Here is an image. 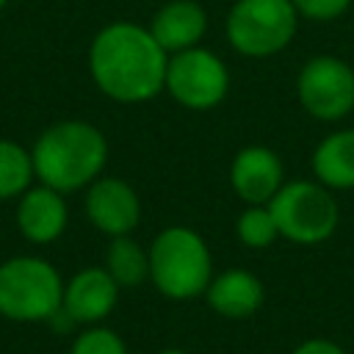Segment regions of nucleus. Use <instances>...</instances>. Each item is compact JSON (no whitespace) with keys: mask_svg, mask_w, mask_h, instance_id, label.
<instances>
[{"mask_svg":"<svg viewBox=\"0 0 354 354\" xmlns=\"http://www.w3.org/2000/svg\"><path fill=\"white\" fill-rule=\"evenodd\" d=\"M169 53L149 28L136 22H111L88 44V75L94 86L119 105L155 100L166 83Z\"/></svg>","mask_w":354,"mask_h":354,"instance_id":"obj_1","label":"nucleus"},{"mask_svg":"<svg viewBox=\"0 0 354 354\" xmlns=\"http://www.w3.org/2000/svg\"><path fill=\"white\" fill-rule=\"evenodd\" d=\"M36 183L75 194L88 188L108 163L105 133L86 119H61L39 133L30 147Z\"/></svg>","mask_w":354,"mask_h":354,"instance_id":"obj_2","label":"nucleus"},{"mask_svg":"<svg viewBox=\"0 0 354 354\" xmlns=\"http://www.w3.org/2000/svg\"><path fill=\"white\" fill-rule=\"evenodd\" d=\"M213 254L205 238L185 227H163L149 243V282L171 301H191L205 296L213 279Z\"/></svg>","mask_w":354,"mask_h":354,"instance_id":"obj_3","label":"nucleus"},{"mask_svg":"<svg viewBox=\"0 0 354 354\" xmlns=\"http://www.w3.org/2000/svg\"><path fill=\"white\" fill-rule=\"evenodd\" d=\"M64 279L58 268L36 254L0 263V315L17 324L50 321L61 310Z\"/></svg>","mask_w":354,"mask_h":354,"instance_id":"obj_4","label":"nucleus"},{"mask_svg":"<svg viewBox=\"0 0 354 354\" xmlns=\"http://www.w3.org/2000/svg\"><path fill=\"white\" fill-rule=\"evenodd\" d=\"M268 207L279 227V238H288L299 246L329 241L340 221L335 191L318 180H285Z\"/></svg>","mask_w":354,"mask_h":354,"instance_id":"obj_5","label":"nucleus"},{"mask_svg":"<svg viewBox=\"0 0 354 354\" xmlns=\"http://www.w3.org/2000/svg\"><path fill=\"white\" fill-rule=\"evenodd\" d=\"M299 28L290 0H235L227 11V41L243 58H271L282 53Z\"/></svg>","mask_w":354,"mask_h":354,"instance_id":"obj_6","label":"nucleus"},{"mask_svg":"<svg viewBox=\"0 0 354 354\" xmlns=\"http://www.w3.org/2000/svg\"><path fill=\"white\" fill-rule=\"evenodd\" d=\"M163 91L188 111H210L227 100L230 69L221 55L196 44L169 55Z\"/></svg>","mask_w":354,"mask_h":354,"instance_id":"obj_7","label":"nucleus"},{"mask_svg":"<svg viewBox=\"0 0 354 354\" xmlns=\"http://www.w3.org/2000/svg\"><path fill=\"white\" fill-rule=\"evenodd\" d=\"M299 105L318 122H340L354 111V69L337 55H315L296 75Z\"/></svg>","mask_w":354,"mask_h":354,"instance_id":"obj_8","label":"nucleus"},{"mask_svg":"<svg viewBox=\"0 0 354 354\" xmlns=\"http://www.w3.org/2000/svg\"><path fill=\"white\" fill-rule=\"evenodd\" d=\"M86 218L108 238L130 235L141 221V199L136 188L122 177H97L86 188Z\"/></svg>","mask_w":354,"mask_h":354,"instance_id":"obj_9","label":"nucleus"},{"mask_svg":"<svg viewBox=\"0 0 354 354\" xmlns=\"http://www.w3.org/2000/svg\"><path fill=\"white\" fill-rule=\"evenodd\" d=\"M119 290L122 288L105 271V266H88V268L75 271L64 282L61 310L66 313V318L75 326L102 324L113 313V307L119 301Z\"/></svg>","mask_w":354,"mask_h":354,"instance_id":"obj_10","label":"nucleus"},{"mask_svg":"<svg viewBox=\"0 0 354 354\" xmlns=\"http://www.w3.org/2000/svg\"><path fill=\"white\" fill-rule=\"evenodd\" d=\"M285 183L279 155L263 144H249L230 163V185L243 205H268Z\"/></svg>","mask_w":354,"mask_h":354,"instance_id":"obj_11","label":"nucleus"},{"mask_svg":"<svg viewBox=\"0 0 354 354\" xmlns=\"http://www.w3.org/2000/svg\"><path fill=\"white\" fill-rule=\"evenodd\" d=\"M17 230L22 232L25 241L36 246H47L58 241L69 224V210L66 199L61 191L33 183L22 196H17Z\"/></svg>","mask_w":354,"mask_h":354,"instance_id":"obj_12","label":"nucleus"},{"mask_svg":"<svg viewBox=\"0 0 354 354\" xmlns=\"http://www.w3.org/2000/svg\"><path fill=\"white\" fill-rule=\"evenodd\" d=\"M207 307L230 321H243L252 318L263 301H266V288L260 277L249 268H227L213 274L207 290H205Z\"/></svg>","mask_w":354,"mask_h":354,"instance_id":"obj_13","label":"nucleus"},{"mask_svg":"<svg viewBox=\"0 0 354 354\" xmlns=\"http://www.w3.org/2000/svg\"><path fill=\"white\" fill-rule=\"evenodd\" d=\"M149 33L169 55L196 47L207 33V11L196 0H169L155 11Z\"/></svg>","mask_w":354,"mask_h":354,"instance_id":"obj_14","label":"nucleus"},{"mask_svg":"<svg viewBox=\"0 0 354 354\" xmlns=\"http://www.w3.org/2000/svg\"><path fill=\"white\" fill-rule=\"evenodd\" d=\"M313 174L329 191L354 188V127L324 136L313 149Z\"/></svg>","mask_w":354,"mask_h":354,"instance_id":"obj_15","label":"nucleus"},{"mask_svg":"<svg viewBox=\"0 0 354 354\" xmlns=\"http://www.w3.org/2000/svg\"><path fill=\"white\" fill-rule=\"evenodd\" d=\"M105 271L119 288H136L149 279V249L133 235H116L105 249Z\"/></svg>","mask_w":354,"mask_h":354,"instance_id":"obj_16","label":"nucleus"},{"mask_svg":"<svg viewBox=\"0 0 354 354\" xmlns=\"http://www.w3.org/2000/svg\"><path fill=\"white\" fill-rule=\"evenodd\" d=\"M33 180L36 174L30 149L14 138H0V202L22 196Z\"/></svg>","mask_w":354,"mask_h":354,"instance_id":"obj_17","label":"nucleus"},{"mask_svg":"<svg viewBox=\"0 0 354 354\" xmlns=\"http://www.w3.org/2000/svg\"><path fill=\"white\" fill-rule=\"evenodd\" d=\"M235 235L249 249H266L279 238V227L268 205H246L235 218Z\"/></svg>","mask_w":354,"mask_h":354,"instance_id":"obj_18","label":"nucleus"},{"mask_svg":"<svg viewBox=\"0 0 354 354\" xmlns=\"http://www.w3.org/2000/svg\"><path fill=\"white\" fill-rule=\"evenodd\" d=\"M69 354H127V346L119 332L102 324L83 326V332L72 340Z\"/></svg>","mask_w":354,"mask_h":354,"instance_id":"obj_19","label":"nucleus"},{"mask_svg":"<svg viewBox=\"0 0 354 354\" xmlns=\"http://www.w3.org/2000/svg\"><path fill=\"white\" fill-rule=\"evenodd\" d=\"M299 19H313V22H332L343 17L351 6V0H290Z\"/></svg>","mask_w":354,"mask_h":354,"instance_id":"obj_20","label":"nucleus"},{"mask_svg":"<svg viewBox=\"0 0 354 354\" xmlns=\"http://www.w3.org/2000/svg\"><path fill=\"white\" fill-rule=\"evenodd\" d=\"M290 354H346V348L329 337H307Z\"/></svg>","mask_w":354,"mask_h":354,"instance_id":"obj_21","label":"nucleus"},{"mask_svg":"<svg viewBox=\"0 0 354 354\" xmlns=\"http://www.w3.org/2000/svg\"><path fill=\"white\" fill-rule=\"evenodd\" d=\"M155 354H188V351H183V348H160Z\"/></svg>","mask_w":354,"mask_h":354,"instance_id":"obj_22","label":"nucleus"},{"mask_svg":"<svg viewBox=\"0 0 354 354\" xmlns=\"http://www.w3.org/2000/svg\"><path fill=\"white\" fill-rule=\"evenodd\" d=\"M6 6H8V0H0V11H3V8H6Z\"/></svg>","mask_w":354,"mask_h":354,"instance_id":"obj_23","label":"nucleus"}]
</instances>
